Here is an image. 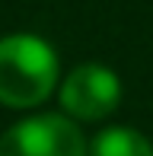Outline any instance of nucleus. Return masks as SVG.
<instances>
[{
	"label": "nucleus",
	"mask_w": 153,
	"mask_h": 156,
	"mask_svg": "<svg viewBox=\"0 0 153 156\" xmlns=\"http://www.w3.org/2000/svg\"><path fill=\"white\" fill-rule=\"evenodd\" d=\"M61 61L51 41L32 32L0 38V102L6 108H35L54 93Z\"/></svg>",
	"instance_id": "nucleus-1"
},
{
	"label": "nucleus",
	"mask_w": 153,
	"mask_h": 156,
	"mask_svg": "<svg viewBox=\"0 0 153 156\" xmlns=\"http://www.w3.org/2000/svg\"><path fill=\"white\" fill-rule=\"evenodd\" d=\"M0 156H89V144L70 115L41 112L0 134Z\"/></svg>",
	"instance_id": "nucleus-2"
},
{
	"label": "nucleus",
	"mask_w": 153,
	"mask_h": 156,
	"mask_svg": "<svg viewBox=\"0 0 153 156\" xmlns=\"http://www.w3.org/2000/svg\"><path fill=\"white\" fill-rule=\"evenodd\" d=\"M61 108L70 115L73 121H99V118L112 115L121 102V80L112 67L105 64H80L64 76L58 89Z\"/></svg>",
	"instance_id": "nucleus-3"
},
{
	"label": "nucleus",
	"mask_w": 153,
	"mask_h": 156,
	"mask_svg": "<svg viewBox=\"0 0 153 156\" xmlns=\"http://www.w3.org/2000/svg\"><path fill=\"white\" fill-rule=\"evenodd\" d=\"M89 156H153V144L137 127L115 124V127H102L89 140Z\"/></svg>",
	"instance_id": "nucleus-4"
}]
</instances>
